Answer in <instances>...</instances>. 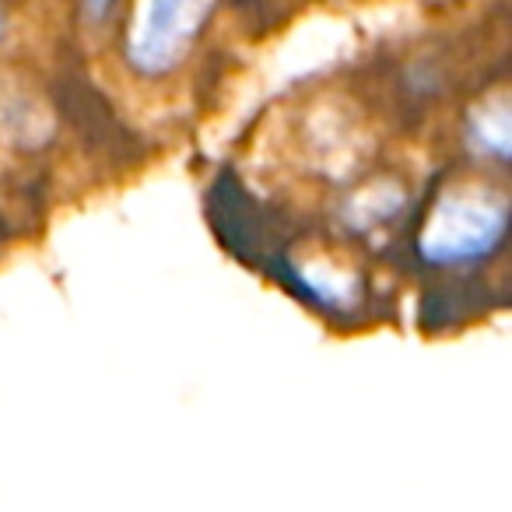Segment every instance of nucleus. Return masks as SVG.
Listing matches in <instances>:
<instances>
[{"instance_id": "f257e3e1", "label": "nucleus", "mask_w": 512, "mask_h": 512, "mask_svg": "<svg viewBox=\"0 0 512 512\" xmlns=\"http://www.w3.org/2000/svg\"><path fill=\"white\" fill-rule=\"evenodd\" d=\"M505 235V200L484 190L449 193L428 214L421 232V256L432 264L481 260Z\"/></svg>"}, {"instance_id": "f03ea898", "label": "nucleus", "mask_w": 512, "mask_h": 512, "mask_svg": "<svg viewBox=\"0 0 512 512\" xmlns=\"http://www.w3.org/2000/svg\"><path fill=\"white\" fill-rule=\"evenodd\" d=\"M211 0H141L127 36V57L141 74H165L183 64Z\"/></svg>"}, {"instance_id": "7ed1b4c3", "label": "nucleus", "mask_w": 512, "mask_h": 512, "mask_svg": "<svg viewBox=\"0 0 512 512\" xmlns=\"http://www.w3.org/2000/svg\"><path fill=\"white\" fill-rule=\"evenodd\" d=\"M509 106L502 99L498 102H488L481 106L474 116H470V144H474L481 155H491L502 162L509 155Z\"/></svg>"}, {"instance_id": "20e7f679", "label": "nucleus", "mask_w": 512, "mask_h": 512, "mask_svg": "<svg viewBox=\"0 0 512 512\" xmlns=\"http://www.w3.org/2000/svg\"><path fill=\"white\" fill-rule=\"evenodd\" d=\"M113 4L116 0H85V11H88V18H106L109 11H113Z\"/></svg>"}]
</instances>
